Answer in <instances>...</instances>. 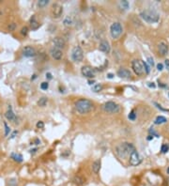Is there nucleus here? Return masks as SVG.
<instances>
[{
  "label": "nucleus",
  "instance_id": "obj_1",
  "mask_svg": "<svg viewBox=\"0 0 169 186\" xmlns=\"http://www.w3.org/2000/svg\"><path fill=\"white\" fill-rule=\"evenodd\" d=\"M75 109L78 113L80 114H88L89 112H91L94 109V105L93 103L86 99H81L79 101H76L75 103Z\"/></svg>",
  "mask_w": 169,
  "mask_h": 186
},
{
  "label": "nucleus",
  "instance_id": "obj_2",
  "mask_svg": "<svg viewBox=\"0 0 169 186\" xmlns=\"http://www.w3.org/2000/svg\"><path fill=\"white\" fill-rule=\"evenodd\" d=\"M135 150L134 145L131 143H123L117 147L116 152L120 159H125L126 157H130L131 153Z\"/></svg>",
  "mask_w": 169,
  "mask_h": 186
},
{
  "label": "nucleus",
  "instance_id": "obj_3",
  "mask_svg": "<svg viewBox=\"0 0 169 186\" xmlns=\"http://www.w3.org/2000/svg\"><path fill=\"white\" fill-rule=\"evenodd\" d=\"M141 18L145 21V22L149 23V24H154L157 23L159 19H160V15L157 11L152 10H145L140 13Z\"/></svg>",
  "mask_w": 169,
  "mask_h": 186
},
{
  "label": "nucleus",
  "instance_id": "obj_4",
  "mask_svg": "<svg viewBox=\"0 0 169 186\" xmlns=\"http://www.w3.org/2000/svg\"><path fill=\"white\" fill-rule=\"evenodd\" d=\"M102 109L107 113H118L120 106L114 101H107L102 105Z\"/></svg>",
  "mask_w": 169,
  "mask_h": 186
},
{
  "label": "nucleus",
  "instance_id": "obj_5",
  "mask_svg": "<svg viewBox=\"0 0 169 186\" xmlns=\"http://www.w3.org/2000/svg\"><path fill=\"white\" fill-rule=\"evenodd\" d=\"M123 32V28H122V26L119 24V23H114L111 25V27H110V34H111V37L113 39H118L121 34Z\"/></svg>",
  "mask_w": 169,
  "mask_h": 186
},
{
  "label": "nucleus",
  "instance_id": "obj_6",
  "mask_svg": "<svg viewBox=\"0 0 169 186\" xmlns=\"http://www.w3.org/2000/svg\"><path fill=\"white\" fill-rule=\"evenodd\" d=\"M132 67L134 72H135L136 75H142L145 72V69H144V64L141 60L135 59L132 62Z\"/></svg>",
  "mask_w": 169,
  "mask_h": 186
},
{
  "label": "nucleus",
  "instance_id": "obj_7",
  "mask_svg": "<svg viewBox=\"0 0 169 186\" xmlns=\"http://www.w3.org/2000/svg\"><path fill=\"white\" fill-rule=\"evenodd\" d=\"M83 57H84V54H83L82 48L80 46H75L72 51V60L75 62H81L83 60Z\"/></svg>",
  "mask_w": 169,
  "mask_h": 186
},
{
  "label": "nucleus",
  "instance_id": "obj_8",
  "mask_svg": "<svg viewBox=\"0 0 169 186\" xmlns=\"http://www.w3.org/2000/svg\"><path fill=\"white\" fill-rule=\"evenodd\" d=\"M129 162H130V164L133 165V167H136V165H138V164L142 162V158H141L140 154L137 152L136 150H134V151L131 153Z\"/></svg>",
  "mask_w": 169,
  "mask_h": 186
},
{
  "label": "nucleus",
  "instance_id": "obj_9",
  "mask_svg": "<svg viewBox=\"0 0 169 186\" xmlns=\"http://www.w3.org/2000/svg\"><path fill=\"white\" fill-rule=\"evenodd\" d=\"M63 12V8L62 6H60L59 4H54L53 7H52V14H53V17H56V18H58L61 16Z\"/></svg>",
  "mask_w": 169,
  "mask_h": 186
},
{
  "label": "nucleus",
  "instance_id": "obj_10",
  "mask_svg": "<svg viewBox=\"0 0 169 186\" xmlns=\"http://www.w3.org/2000/svg\"><path fill=\"white\" fill-rule=\"evenodd\" d=\"M82 72V74L84 76V77H88V78H93L95 76V73H94V71L90 68V67H88V66H84L81 70Z\"/></svg>",
  "mask_w": 169,
  "mask_h": 186
},
{
  "label": "nucleus",
  "instance_id": "obj_11",
  "mask_svg": "<svg viewBox=\"0 0 169 186\" xmlns=\"http://www.w3.org/2000/svg\"><path fill=\"white\" fill-rule=\"evenodd\" d=\"M53 43H54V45H55L54 47H56V48L61 49V48L65 47V40H64V39L61 38V37L55 38L54 40H53Z\"/></svg>",
  "mask_w": 169,
  "mask_h": 186
},
{
  "label": "nucleus",
  "instance_id": "obj_12",
  "mask_svg": "<svg viewBox=\"0 0 169 186\" xmlns=\"http://www.w3.org/2000/svg\"><path fill=\"white\" fill-rule=\"evenodd\" d=\"M50 54H51L52 57L55 58V59H56V60L61 59V58H62V56H63L62 51H61L60 49H58V48H56V47H53V48L51 49Z\"/></svg>",
  "mask_w": 169,
  "mask_h": 186
},
{
  "label": "nucleus",
  "instance_id": "obj_13",
  "mask_svg": "<svg viewBox=\"0 0 169 186\" xmlns=\"http://www.w3.org/2000/svg\"><path fill=\"white\" fill-rule=\"evenodd\" d=\"M99 49L103 53L108 54L110 52L111 48H110V44H109V43L107 40H101V43H100V46H99Z\"/></svg>",
  "mask_w": 169,
  "mask_h": 186
},
{
  "label": "nucleus",
  "instance_id": "obj_14",
  "mask_svg": "<svg viewBox=\"0 0 169 186\" xmlns=\"http://www.w3.org/2000/svg\"><path fill=\"white\" fill-rule=\"evenodd\" d=\"M23 54L26 57H32L36 55V50L31 46H26L23 50Z\"/></svg>",
  "mask_w": 169,
  "mask_h": 186
},
{
  "label": "nucleus",
  "instance_id": "obj_15",
  "mask_svg": "<svg viewBox=\"0 0 169 186\" xmlns=\"http://www.w3.org/2000/svg\"><path fill=\"white\" fill-rule=\"evenodd\" d=\"M117 75L122 79H129L131 77V72L127 69L121 68L117 71Z\"/></svg>",
  "mask_w": 169,
  "mask_h": 186
},
{
  "label": "nucleus",
  "instance_id": "obj_16",
  "mask_svg": "<svg viewBox=\"0 0 169 186\" xmlns=\"http://www.w3.org/2000/svg\"><path fill=\"white\" fill-rule=\"evenodd\" d=\"M158 51H159V54L161 56H165L167 54L168 46L164 41H161V43L158 44Z\"/></svg>",
  "mask_w": 169,
  "mask_h": 186
},
{
  "label": "nucleus",
  "instance_id": "obj_17",
  "mask_svg": "<svg viewBox=\"0 0 169 186\" xmlns=\"http://www.w3.org/2000/svg\"><path fill=\"white\" fill-rule=\"evenodd\" d=\"M5 117H6V118H7L8 120H10V121H15V120L17 119V117H16V115L14 114V112H13V110H12V108H11L10 105L9 106L8 111H7L6 114H5Z\"/></svg>",
  "mask_w": 169,
  "mask_h": 186
},
{
  "label": "nucleus",
  "instance_id": "obj_18",
  "mask_svg": "<svg viewBox=\"0 0 169 186\" xmlns=\"http://www.w3.org/2000/svg\"><path fill=\"white\" fill-rule=\"evenodd\" d=\"M30 26H31V28H32L33 30L38 29V28L39 27V26H40V25L39 24V22L37 21L35 15H33V16L31 17V19H30Z\"/></svg>",
  "mask_w": 169,
  "mask_h": 186
},
{
  "label": "nucleus",
  "instance_id": "obj_19",
  "mask_svg": "<svg viewBox=\"0 0 169 186\" xmlns=\"http://www.w3.org/2000/svg\"><path fill=\"white\" fill-rule=\"evenodd\" d=\"M101 160H97V161H95V162L93 163V164H92V170H93V172H94L95 174H98V173H99V171H100V169H101Z\"/></svg>",
  "mask_w": 169,
  "mask_h": 186
},
{
  "label": "nucleus",
  "instance_id": "obj_20",
  "mask_svg": "<svg viewBox=\"0 0 169 186\" xmlns=\"http://www.w3.org/2000/svg\"><path fill=\"white\" fill-rule=\"evenodd\" d=\"M10 157H11L14 161H16V162H19V163L23 162V156L21 155V154H19V153H11Z\"/></svg>",
  "mask_w": 169,
  "mask_h": 186
},
{
  "label": "nucleus",
  "instance_id": "obj_21",
  "mask_svg": "<svg viewBox=\"0 0 169 186\" xmlns=\"http://www.w3.org/2000/svg\"><path fill=\"white\" fill-rule=\"evenodd\" d=\"M47 102H48V99H47L46 97H42V98H40V99L39 100L38 105H39V106L43 107V106H45V105H47Z\"/></svg>",
  "mask_w": 169,
  "mask_h": 186
},
{
  "label": "nucleus",
  "instance_id": "obj_22",
  "mask_svg": "<svg viewBox=\"0 0 169 186\" xmlns=\"http://www.w3.org/2000/svg\"><path fill=\"white\" fill-rule=\"evenodd\" d=\"M166 121H167V120H166V118H165L164 117L159 116V117H157L156 119H155V124H163V123H165Z\"/></svg>",
  "mask_w": 169,
  "mask_h": 186
},
{
  "label": "nucleus",
  "instance_id": "obj_23",
  "mask_svg": "<svg viewBox=\"0 0 169 186\" xmlns=\"http://www.w3.org/2000/svg\"><path fill=\"white\" fill-rule=\"evenodd\" d=\"M119 6H120V8L123 9V10H128L130 5H129V2H128V1H126V0H123V1H120V2H119Z\"/></svg>",
  "mask_w": 169,
  "mask_h": 186
},
{
  "label": "nucleus",
  "instance_id": "obj_24",
  "mask_svg": "<svg viewBox=\"0 0 169 186\" xmlns=\"http://www.w3.org/2000/svg\"><path fill=\"white\" fill-rule=\"evenodd\" d=\"M63 24H64L66 27H71V26L73 24V22H72V18H70V17H66V18L64 19V21H63Z\"/></svg>",
  "mask_w": 169,
  "mask_h": 186
},
{
  "label": "nucleus",
  "instance_id": "obj_25",
  "mask_svg": "<svg viewBox=\"0 0 169 186\" xmlns=\"http://www.w3.org/2000/svg\"><path fill=\"white\" fill-rule=\"evenodd\" d=\"M101 89H102L101 84H96L92 87V91H94V92H100Z\"/></svg>",
  "mask_w": 169,
  "mask_h": 186
},
{
  "label": "nucleus",
  "instance_id": "obj_26",
  "mask_svg": "<svg viewBox=\"0 0 169 186\" xmlns=\"http://www.w3.org/2000/svg\"><path fill=\"white\" fill-rule=\"evenodd\" d=\"M48 4H49V1H48V0H39V3H38V5H39L40 8H43V7L47 6Z\"/></svg>",
  "mask_w": 169,
  "mask_h": 186
},
{
  "label": "nucleus",
  "instance_id": "obj_27",
  "mask_svg": "<svg viewBox=\"0 0 169 186\" xmlns=\"http://www.w3.org/2000/svg\"><path fill=\"white\" fill-rule=\"evenodd\" d=\"M48 88H49V84L47 82H43V83H41V84H40V89L42 90H47Z\"/></svg>",
  "mask_w": 169,
  "mask_h": 186
},
{
  "label": "nucleus",
  "instance_id": "obj_28",
  "mask_svg": "<svg viewBox=\"0 0 169 186\" xmlns=\"http://www.w3.org/2000/svg\"><path fill=\"white\" fill-rule=\"evenodd\" d=\"M128 118H129L130 120H135V118H136V114H135L134 110H133V111L129 114Z\"/></svg>",
  "mask_w": 169,
  "mask_h": 186
},
{
  "label": "nucleus",
  "instance_id": "obj_29",
  "mask_svg": "<svg viewBox=\"0 0 169 186\" xmlns=\"http://www.w3.org/2000/svg\"><path fill=\"white\" fill-rule=\"evenodd\" d=\"M143 64H144V69H145V72H146V73H150V69L149 65H147V63H146V62H143Z\"/></svg>",
  "mask_w": 169,
  "mask_h": 186
},
{
  "label": "nucleus",
  "instance_id": "obj_30",
  "mask_svg": "<svg viewBox=\"0 0 169 186\" xmlns=\"http://www.w3.org/2000/svg\"><path fill=\"white\" fill-rule=\"evenodd\" d=\"M168 150H169V146L168 145H166V144H164V145H163L162 146V152L163 153H165V152H167L168 151Z\"/></svg>",
  "mask_w": 169,
  "mask_h": 186
},
{
  "label": "nucleus",
  "instance_id": "obj_31",
  "mask_svg": "<svg viewBox=\"0 0 169 186\" xmlns=\"http://www.w3.org/2000/svg\"><path fill=\"white\" fill-rule=\"evenodd\" d=\"M4 126H5V135L7 136L9 134H10V128H9V126H8V124L6 123V122H4Z\"/></svg>",
  "mask_w": 169,
  "mask_h": 186
},
{
  "label": "nucleus",
  "instance_id": "obj_32",
  "mask_svg": "<svg viewBox=\"0 0 169 186\" xmlns=\"http://www.w3.org/2000/svg\"><path fill=\"white\" fill-rule=\"evenodd\" d=\"M21 33H22V35H27V33H28V28L27 27H23L22 28V30H21Z\"/></svg>",
  "mask_w": 169,
  "mask_h": 186
},
{
  "label": "nucleus",
  "instance_id": "obj_33",
  "mask_svg": "<svg viewBox=\"0 0 169 186\" xmlns=\"http://www.w3.org/2000/svg\"><path fill=\"white\" fill-rule=\"evenodd\" d=\"M154 105L157 106V108H159V109H161L162 111H163V112H169V110L168 109H164V108H163L160 105H159V103H157V102H154Z\"/></svg>",
  "mask_w": 169,
  "mask_h": 186
},
{
  "label": "nucleus",
  "instance_id": "obj_34",
  "mask_svg": "<svg viewBox=\"0 0 169 186\" xmlns=\"http://www.w3.org/2000/svg\"><path fill=\"white\" fill-rule=\"evenodd\" d=\"M44 127V123L42 122V121H39L38 123H37V128H39V129H42Z\"/></svg>",
  "mask_w": 169,
  "mask_h": 186
},
{
  "label": "nucleus",
  "instance_id": "obj_35",
  "mask_svg": "<svg viewBox=\"0 0 169 186\" xmlns=\"http://www.w3.org/2000/svg\"><path fill=\"white\" fill-rule=\"evenodd\" d=\"M150 133L152 134V136L154 135V136H156V137H159V134H158L153 130V128H150Z\"/></svg>",
  "mask_w": 169,
  "mask_h": 186
},
{
  "label": "nucleus",
  "instance_id": "obj_36",
  "mask_svg": "<svg viewBox=\"0 0 169 186\" xmlns=\"http://www.w3.org/2000/svg\"><path fill=\"white\" fill-rule=\"evenodd\" d=\"M75 183H77V184H82L83 183V180L81 179V178H79V177H77V178H75Z\"/></svg>",
  "mask_w": 169,
  "mask_h": 186
},
{
  "label": "nucleus",
  "instance_id": "obj_37",
  "mask_svg": "<svg viewBox=\"0 0 169 186\" xmlns=\"http://www.w3.org/2000/svg\"><path fill=\"white\" fill-rule=\"evenodd\" d=\"M147 61H149V63L150 64V66H153V65H154L153 58H151V57H147Z\"/></svg>",
  "mask_w": 169,
  "mask_h": 186
},
{
  "label": "nucleus",
  "instance_id": "obj_38",
  "mask_svg": "<svg viewBox=\"0 0 169 186\" xmlns=\"http://www.w3.org/2000/svg\"><path fill=\"white\" fill-rule=\"evenodd\" d=\"M157 69H158L159 71H163V65L162 63H158V64H157Z\"/></svg>",
  "mask_w": 169,
  "mask_h": 186
},
{
  "label": "nucleus",
  "instance_id": "obj_39",
  "mask_svg": "<svg viewBox=\"0 0 169 186\" xmlns=\"http://www.w3.org/2000/svg\"><path fill=\"white\" fill-rule=\"evenodd\" d=\"M165 66H166V68H167V70H169V60H165Z\"/></svg>",
  "mask_w": 169,
  "mask_h": 186
},
{
  "label": "nucleus",
  "instance_id": "obj_40",
  "mask_svg": "<svg viewBox=\"0 0 169 186\" xmlns=\"http://www.w3.org/2000/svg\"><path fill=\"white\" fill-rule=\"evenodd\" d=\"M46 78H48V79H52V74H51L50 72L46 73Z\"/></svg>",
  "mask_w": 169,
  "mask_h": 186
},
{
  "label": "nucleus",
  "instance_id": "obj_41",
  "mask_svg": "<svg viewBox=\"0 0 169 186\" xmlns=\"http://www.w3.org/2000/svg\"><path fill=\"white\" fill-rule=\"evenodd\" d=\"M107 77L110 78V79H112V78L114 77V74H113V73H108V74H107Z\"/></svg>",
  "mask_w": 169,
  "mask_h": 186
},
{
  "label": "nucleus",
  "instance_id": "obj_42",
  "mask_svg": "<svg viewBox=\"0 0 169 186\" xmlns=\"http://www.w3.org/2000/svg\"><path fill=\"white\" fill-rule=\"evenodd\" d=\"M94 83H95V82H94L93 80H92V81H91V80H89V85H90V86H91L92 84H94Z\"/></svg>",
  "mask_w": 169,
  "mask_h": 186
},
{
  "label": "nucleus",
  "instance_id": "obj_43",
  "mask_svg": "<svg viewBox=\"0 0 169 186\" xmlns=\"http://www.w3.org/2000/svg\"><path fill=\"white\" fill-rule=\"evenodd\" d=\"M149 86H150V87H152V88H155V85L153 84V83H150Z\"/></svg>",
  "mask_w": 169,
  "mask_h": 186
},
{
  "label": "nucleus",
  "instance_id": "obj_44",
  "mask_svg": "<svg viewBox=\"0 0 169 186\" xmlns=\"http://www.w3.org/2000/svg\"><path fill=\"white\" fill-rule=\"evenodd\" d=\"M35 142H36V145L39 144V139H36V141H35Z\"/></svg>",
  "mask_w": 169,
  "mask_h": 186
},
{
  "label": "nucleus",
  "instance_id": "obj_45",
  "mask_svg": "<svg viewBox=\"0 0 169 186\" xmlns=\"http://www.w3.org/2000/svg\"><path fill=\"white\" fill-rule=\"evenodd\" d=\"M151 139H152V136H151V135H150L149 137H147V140H151Z\"/></svg>",
  "mask_w": 169,
  "mask_h": 186
},
{
  "label": "nucleus",
  "instance_id": "obj_46",
  "mask_svg": "<svg viewBox=\"0 0 169 186\" xmlns=\"http://www.w3.org/2000/svg\"><path fill=\"white\" fill-rule=\"evenodd\" d=\"M167 173H168V174H169V168H168V169H167Z\"/></svg>",
  "mask_w": 169,
  "mask_h": 186
},
{
  "label": "nucleus",
  "instance_id": "obj_47",
  "mask_svg": "<svg viewBox=\"0 0 169 186\" xmlns=\"http://www.w3.org/2000/svg\"><path fill=\"white\" fill-rule=\"evenodd\" d=\"M168 95H169V93H168Z\"/></svg>",
  "mask_w": 169,
  "mask_h": 186
}]
</instances>
